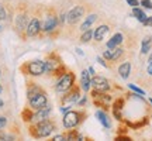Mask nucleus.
Segmentation results:
<instances>
[{"label":"nucleus","instance_id":"nucleus-1","mask_svg":"<svg viewBox=\"0 0 152 141\" xmlns=\"http://www.w3.org/2000/svg\"><path fill=\"white\" fill-rule=\"evenodd\" d=\"M62 27L59 24L58 9L55 6H44L42 21H41V38L56 40L62 34Z\"/></svg>","mask_w":152,"mask_h":141},{"label":"nucleus","instance_id":"nucleus-2","mask_svg":"<svg viewBox=\"0 0 152 141\" xmlns=\"http://www.w3.org/2000/svg\"><path fill=\"white\" fill-rule=\"evenodd\" d=\"M30 17H31V6L28 4V1L17 0L16 4H14V13H13V18H11V26H13L14 33L23 41L27 40L26 30H27Z\"/></svg>","mask_w":152,"mask_h":141},{"label":"nucleus","instance_id":"nucleus-3","mask_svg":"<svg viewBox=\"0 0 152 141\" xmlns=\"http://www.w3.org/2000/svg\"><path fill=\"white\" fill-rule=\"evenodd\" d=\"M93 10L92 4H89V3H85V1H82V3H77L75 4L73 7H71L69 10L66 11V24H65V28L68 30H71V33H73V28L77 27V24L85 18V17ZM76 31V28H75Z\"/></svg>","mask_w":152,"mask_h":141},{"label":"nucleus","instance_id":"nucleus-4","mask_svg":"<svg viewBox=\"0 0 152 141\" xmlns=\"http://www.w3.org/2000/svg\"><path fill=\"white\" fill-rule=\"evenodd\" d=\"M44 62H45V75L48 76V78L58 79V78H61L66 70L69 69V68L64 64L61 55L58 54V52H55V51H52V52H49V54L45 55Z\"/></svg>","mask_w":152,"mask_h":141},{"label":"nucleus","instance_id":"nucleus-5","mask_svg":"<svg viewBox=\"0 0 152 141\" xmlns=\"http://www.w3.org/2000/svg\"><path fill=\"white\" fill-rule=\"evenodd\" d=\"M28 134L30 137H33L35 140H39V138H47L49 137L52 133L58 130V124L54 119H45L41 120V121H37V123H30L28 124Z\"/></svg>","mask_w":152,"mask_h":141},{"label":"nucleus","instance_id":"nucleus-6","mask_svg":"<svg viewBox=\"0 0 152 141\" xmlns=\"http://www.w3.org/2000/svg\"><path fill=\"white\" fill-rule=\"evenodd\" d=\"M42 11L44 6L38 4L31 7V17L28 21L27 30H26V35L28 38H41V21H42Z\"/></svg>","mask_w":152,"mask_h":141},{"label":"nucleus","instance_id":"nucleus-7","mask_svg":"<svg viewBox=\"0 0 152 141\" xmlns=\"http://www.w3.org/2000/svg\"><path fill=\"white\" fill-rule=\"evenodd\" d=\"M87 119V112L83 107H77L75 110H68L64 114L62 119V126L64 129H77L79 126H82L85 123V120Z\"/></svg>","mask_w":152,"mask_h":141},{"label":"nucleus","instance_id":"nucleus-8","mask_svg":"<svg viewBox=\"0 0 152 141\" xmlns=\"http://www.w3.org/2000/svg\"><path fill=\"white\" fill-rule=\"evenodd\" d=\"M20 72L28 78H39V76L45 75V62L44 59L26 61L24 64L20 65Z\"/></svg>","mask_w":152,"mask_h":141},{"label":"nucleus","instance_id":"nucleus-9","mask_svg":"<svg viewBox=\"0 0 152 141\" xmlns=\"http://www.w3.org/2000/svg\"><path fill=\"white\" fill-rule=\"evenodd\" d=\"M80 98H82V87L79 83H75L71 89L61 93L58 100H59L61 106H72V104H76V102Z\"/></svg>","mask_w":152,"mask_h":141},{"label":"nucleus","instance_id":"nucleus-10","mask_svg":"<svg viewBox=\"0 0 152 141\" xmlns=\"http://www.w3.org/2000/svg\"><path fill=\"white\" fill-rule=\"evenodd\" d=\"M76 83V75L72 69H68L64 73V75L56 79V83H55V92L61 95V93L66 92L68 89H71L73 85Z\"/></svg>","mask_w":152,"mask_h":141},{"label":"nucleus","instance_id":"nucleus-11","mask_svg":"<svg viewBox=\"0 0 152 141\" xmlns=\"http://www.w3.org/2000/svg\"><path fill=\"white\" fill-rule=\"evenodd\" d=\"M90 96L93 99V103L94 106L99 109H103L106 112H109L110 110V103H111V95H109L107 92H100V90H96V89H93L92 92H90Z\"/></svg>","mask_w":152,"mask_h":141},{"label":"nucleus","instance_id":"nucleus-12","mask_svg":"<svg viewBox=\"0 0 152 141\" xmlns=\"http://www.w3.org/2000/svg\"><path fill=\"white\" fill-rule=\"evenodd\" d=\"M102 57L109 62L110 68H113L115 64H118L120 61H123L125 58V48H123L121 45L115 47V48H111V49L107 48V51H104Z\"/></svg>","mask_w":152,"mask_h":141},{"label":"nucleus","instance_id":"nucleus-13","mask_svg":"<svg viewBox=\"0 0 152 141\" xmlns=\"http://www.w3.org/2000/svg\"><path fill=\"white\" fill-rule=\"evenodd\" d=\"M49 104V99H48V95L47 92H39L37 95H34L33 98L27 99V106L31 107L33 110H39V109H44L47 107Z\"/></svg>","mask_w":152,"mask_h":141},{"label":"nucleus","instance_id":"nucleus-14","mask_svg":"<svg viewBox=\"0 0 152 141\" xmlns=\"http://www.w3.org/2000/svg\"><path fill=\"white\" fill-rule=\"evenodd\" d=\"M90 85H92L93 89L100 90V92H109L110 87H111V83H110L109 79H106L104 76H100V75H93Z\"/></svg>","mask_w":152,"mask_h":141},{"label":"nucleus","instance_id":"nucleus-15","mask_svg":"<svg viewBox=\"0 0 152 141\" xmlns=\"http://www.w3.org/2000/svg\"><path fill=\"white\" fill-rule=\"evenodd\" d=\"M111 30H113V26H110V24H100V26H97L94 28V31H93V41L102 43L104 38L111 33Z\"/></svg>","mask_w":152,"mask_h":141},{"label":"nucleus","instance_id":"nucleus-16","mask_svg":"<svg viewBox=\"0 0 152 141\" xmlns=\"http://www.w3.org/2000/svg\"><path fill=\"white\" fill-rule=\"evenodd\" d=\"M45 89H44L41 85H38L37 82H34L33 79H27L26 82V93H27V99L33 98L34 95H37L39 92H44Z\"/></svg>","mask_w":152,"mask_h":141},{"label":"nucleus","instance_id":"nucleus-17","mask_svg":"<svg viewBox=\"0 0 152 141\" xmlns=\"http://www.w3.org/2000/svg\"><path fill=\"white\" fill-rule=\"evenodd\" d=\"M97 20H99L97 14H96V13H93V11H90V13H89V14L83 18V21H82V24L77 27V30H79L80 33H82V31H85V30H89V28L92 27V26L97 21Z\"/></svg>","mask_w":152,"mask_h":141},{"label":"nucleus","instance_id":"nucleus-18","mask_svg":"<svg viewBox=\"0 0 152 141\" xmlns=\"http://www.w3.org/2000/svg\"><path fill=\"white\" fill-rule=\"evenodd\" d=\"M96 117H97V120L102 123V126H103L104 129H110V127H111L109 112H106V110H103V109H99L97 112H96Z\"/></svg>","mask_w":152,"mask_h":141},{"label":"nucleus","instance_id":"nucleus-19","mask_svg":"<svg viewBox=\"0 0 152 141\" xmlns=\"http://www.w3.org/2000/svg\"><path fill=\"white\" fill-rule=\"evenodd\" d=\"M90 81H92V78H90V73H89V70L87 69H83L82 70V76H80V87L82 90H85V92H89L90 90V87H92V85H90Z\"/></svg>","mask_w":152,"mask_h":141},{"label":"nucleus","instance_id":"nucleus-20","mask_svg":"<svg viewBox=\"0 0 152 141\" xmlns=\"http://www.w3.org/2000/svg\"><path fill=\"white\" fill-rule=\"evenodd\" d=\"M123 43H124V35L121 33H117V34H114L113 37L106 43V47L109 49H111V48H115V47H120Z\"/></svg>","mask_w":152,"mask_h":141},{"label":"nucleus","instance_id":"nucleus-21","mask_svg":"<svg viewBox=\"0 0 152 141\" xmlns=\"http://www.w3.org/2000/svg\"><path fill=\"white\" fill-rule=\"evenodd\" d=\"M118 75L123 78V79H128L131 75V62L130 61H125L123 64L118 65Z\"/></svg>","mask_w":152,"mask_h":141},{"label":"nucleus","instance_id":"nucleus-22","mask_svg":"<svg viewBox=\"0 0 152 141\" xmlns=\"http://www.w3.org/2000/svg\"><path fill=\"white\" fill-rule=\"evenodd\" d=\"M64 140H83V137H82V134L79 133V130L77 129H68V130H65L64 133Z\"/></svg>","mask_w":152,"mask_h":141},{"label":"nucleus","instance_id":"nucleus-23","mask_svg":"<svg viewBox=\"0 0 152 141\" xmlns=\"http://www.w3.org/2000/svg\"><path fill=\"white\" fill-rule=\"evenodd\" d=\"M149 123V117H144V120H138V121H135V123H132V121H127L125 120V124H127V127L128 129H134V130H138V129H142V127H145V126Z\"/></svg>","mask_w":152,"mask_h":141},{"label":"nucleus","instance_id":"nucleus-24","mask_svg":"<svg viewBox=\"0 0 152 141\" xmlns=\"http://www.w3.org/2000/svg\"><path fill=\"white\" fill-rule=\"evenodd\" d=\"M152 48V35H145L141 43V55L148 54Z\"/></svg>","mask_w":152,"mask_h":141},{"label":"nucleus","instance_id":"nucleus-25","mask_svg":"<svg viewBox=\"0 0 152 141\" xmlns=\"http://www.w3.org/2000/svg\"><path fill=\"white\" fill-rule=\"evenodd\" d=\"M33 116H34V110L31 107H28V106H26V107L23 109L21 112V120L26 123V124H30L31 121H33Z\"/></svg>","mask_w":152,"mask_h":141},{"label":"nucleus","instance_id":"nucleus-26","mask_svg":"<svg viewBox=\"0 0 152 141\" xmlns=\"http://www.w3.org/2000/svg\"><path fill=\"white\" fill-rule=\"evenodd\" d=\"M92 40H93V30L92 28H89V30L82 31V35H80V38H79V43L80 44H89Z\"/></svg>","mask_w":152,"mask_h":141},{"label":"nucleus","instance_id":"nucleus-27","mask_svg":"<svg viewBox=\"0 0 152 141\" xmlns=\"http://www.w3.org/2000/svg\"><path fill=\"white\" fill-rule=\"evenodd\" d=\"M132 16H135L137 20H138V21H141V23H144L145 20H147V14H145L144 10L140 9L138 6H137V7H132Z\"/></svg>","mask_w":152,"mask_h":141},{"label":"nucleus","instance_id":"nucleus-28","mask_svg":"<svg viewBox=\"0 0 152 141\" xmlns=\"http://www.w3.org/2000/svg\"><path fill=\"white\" fill-rule=\"evenodd\" d=\"M124 106H125V99L121 96V98L115 99V100L113 102V104H111V110H120V112H123Z\"/></svg>","mask_w":152,"mask_h":141},{"label":"nucleus","instance_id":"nucleus-29","mask_svg":"<svg viewBox=\"0 0 152 141\" xmlns=\"http://www.w3.org/2000/svg\"><path fill=\"white\" fill-rule=\"evenodd\" d=\"M0 21H9V11L6 3H0Z\"/></svg>","mask_w":152,"mask_h":141},{"label":"nucleus","instance_id":"nucleus-30","mask_svg":"<svg viewBox=\"0 0 152 141\" xmlns=\"http://www.w3.org/2000/svg\"><path fill=\"white\" fill-rule=\"evenodd\" d=\"M7 124H9V119L3 114H0V129H6Z\"/></svg>","mask_w":152,"mask_h":141},{"label":"nucleus","instance_id":"nucleus-31","mask_svg":"<svg viewBox=\"0 0 152 141\" xmlns=\"http://www.w3.org/2000/svg\"><path fill=\"white\" fill-rule=\"evenodd\" d=\"M140 4H141L142 7L148 9V10H151L152 9V1L151 0H141V1H140Z\"/></svg>","mask_w":152,"mask_h":141},{"label":"nucleus","instance_id":"nucleus-32","mask_svg":"<svg viewBox=\"0 0 152 141\" xmlns=\"http://www.w3.org/2000/svg\"><path fill=\"white\" fill-rule=\"evenodd\" d=\"M97 62L100 64V65H103L104 68H107V69H111V68H110V65H109V62L104 59L103 57H97Z\"/></svg>","mask_w":152,"mask_h":141},{"label":"nucleus","instance_id":"nucleus-33","mask_svg":"<svg viewBox=\"0 0 152 141\" xmlns=\"http://www.w3.org/2000/svg\"><path fill=\"white\" fill-rule=\"evenodd\" d=\"M128 87H130L131 90H134V92H137L138 95H145V92H144L142 89H140L138 86H135V85H132V83H130V85H128Z\"/></svg>","mask_w":152,"mask_h":141},{"label":"nucleus","instance_id":"nucleus-34","mask_svg":"<svg viewBox=\"0 0 152 141\" xmlns=\"http://www.w3.org/2000/svg\"><path fill=\"white\" fill-rule=\"evenodd\" d=\"M86 102H87V98L86 96H83L82 99H79V100L76 102V106H77V107H83V106L86 104Z\"/></svg>","mask_w":152,"mask_h":141},{"label":"nucleus","instance_id":"nucleus-35","mask_svg":"<svg viewBox=\"0 0 152 141\" xmlns=\"http://www.w3.org/2000/svg\"><path fill=\"white\" fill-rule=\"evenodd\" d=\"M142 24H144L145 27H152V16L151 17H147V20L142 23Z\"/></svg>","mask_w":152,"mask_h":141},{"label":"nucleus","instance_id":"nucleus-36","mask_svg":"<svg viewBox=\"0 0 152 141\" xmlns=\"http://www.w3.org/2000/svg\"><path fill=\"white\" fill-rule=\"evenodd\" d=\"M127 3H128L131 7H137V6H140V1H138V0H127Z\"/></svg>","mask_w":152,"mask_h":141},{"label":"nucleus","instance_id":"nucleus-37","mask_svg":"<svg viewBox=\"0 0 152 141\" xmlns=\"http://www.w3.org/2000/svg\"><path fill=\"white\" fill-rule=\"evenodd\" d=\"M7 138V133L4 131V129H0V140H6Z\"/></svg>","mask_w":152,"mask_h":141},{"label":"nucleus","instance_id":"nucleus-38","mask_svg":"<svg viewBox=\"0 0 152 141\" xmlns=\"http://www.w3.org/2000/svg\"><path fill=\"white\" fill-rule=\"evenodd\" d=\"M147 73L152 78V62H149V64H148V66H147Z\"/></svg>","mask_w":152,"mask_h":141},{"label":"nucleus","instance_id":"nucleus-39","mask_svg":"<svg viewBox=\"0 0 152 141\" xmlns=\"http://www.w3.org/2000/svg\"><path fill=\"white\" fill-rule=\"evenodd\" d=\"M54 141H61V140H64V134H59V136H55L54 138H52Z\"/></svg>","mask_w":152,"mask_h":141},{"label":"nucleus","instance_id":"nucleus-40","mask_svg":"<svg viewBox=\"0 0 152 141\" xmlns=\"http://www.w3.org/2000/svg\"><path fill=\"white\" fill-rule=\"evenodd\" d=\"M87 70H89V73H90V75H96V72H94V68H93V66H90V68H89V69H87Z\"/></svg>","mask_w":152,"mask_h":141},{"label":"nucleus","instance_id":"nucleus-41","mask_svg":"<svg viewBox=\"0 0 152 141\" xmlns=\"http://www.w3.org/2000/svg\"><path fill=\"white\" fill-rule=\"evenodd\" d=\"M4 107V102H3V100H1V99H0V110H1V109Z\"/></svg>","mask_w":152,"mask_h":141},{"label":"nucleus","instance_id":"nucleus-42","mask_svg":"<svg viewBox=\"0 0 152 141\" xmlns=\"http://www.w3.org/2000/svg\"><path fill=\"white\" fill-rule=\"evenodd\" d=\"M1 93H3V85L0 83V95H1Z\"/></svg>","mask_w":152,"mask_h":141},{"label":"nucleus","instance_id":"nucleus-43","mask_svg":"<svg viewBox=\"0 0 152 141\" xmlns=\"http://www.w3.org/2000/svg\"><path fill=\"white\" fill-rule=\"evenodd\" d=\"M149 62H152V54L149 55V58H148V64H149Z\"/></svg>","mask_w":152,"mask_h":141},{"label":"nucleus","instance_id":"nucleus-44","mask_svg":"<svg viewBox=\"0 0 152 141\" xmlns=\"http://www.w3.org/2000/svg\"><path fill=\"white\" fill-rule=\"evenodd\" d=\"M1 30H3V27H1V24H0V31H1Z\"/></svg>","mask_w":152,"mask_h":141},{"label":"nucleus","instance_id":"nucleus-45","mask_svg":"<svg viewBox=\"0 0 152 141\" xmlns=\"http://www.w3.org/2000/svg\"><path fill=\"white\" fill-rule=\"evenodd\" d=\"M0 78H1V68H0Z\"/></svg>","mask_w":152,"mask_h":141},{"label":"nucleus","instance_id":"nucleus-46","mask_svg":"<svg viewBox=\"0 0 152 141\" xmlns=\"http://www.w3.org/2000/svg\"><path fill=\"white\" fill-rule=\"evenodd\" d=\"M149 102H151V103H152V99H149Z\"/></svg>","mask_w":152,"mask_h":141}]
</instances>
